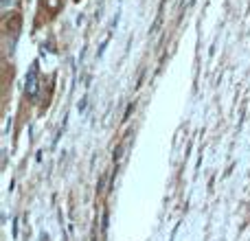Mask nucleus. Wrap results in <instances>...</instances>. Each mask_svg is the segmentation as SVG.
Returning <instances> with one entry per match:
<instances>
[{
	"mask_svg": "<svg viewBox=\"0 0 250 241\" xmlns=\"http://www.w3.org/2000/svg\"><path fill=\"white\" fill-rule=\"evenodd\" d=\"M24 95L29 97L31 101H35L40 97V66L38 61H33V66L29 68L24 79Z\"/></svg>",
	"mask_w": 250,
	"mask_h": 241,
	"instance_id": "nucleus-1",
	"label": "nucleus"
},
{
	"mask_svg": "<svg viewBox=\"0 0 250 241\" xmlns=\"http://www.w3.org/2000/svg\"><path fill=\"white\" fill-rule=\"evenodd\" d=\"M62 4H64V0H44V7H46L51 13H57V11H60Z\"/></svg>",
	"mask_w": 250,
	"mask_h": 241,
	"instance_id": "nucleus-2",
	"label": "nucleus"
},
{
	"mask_svg": "<svg viewBox=\"0 0 250 241\" xmlns=\"http://www.w3.org/2000/svg\"><path fill=\"white\" fill-rule=\"evenodd\" d=\"M20 22H22V20H20V16H13V20H11V22H7V29H9V31H16V29L20 31Z\"/></svg>",
	"mask_w": 250,
	"mask_h": 241,
	"instance_id": "nucleus-3",
	"label": "nucleus"
},
{
	"mask_svg": "<svg viewBox=\"0 0 250 241\" xmlns=\"http://www.w3.org/2000/svg\"><path fill=\"white\" fill-rule=\"evenodd\" d=\"M13 4H18V0H0V9H2V11H9Z\"/></svg>",
	"mask_w": 250,
	"mask_h": 241,
	"instance_id": "nucleus-4",
	"label": "nucleus"
},
{
	"mask_svg": "<svg viewBox=\"0 0 250 241\" xmlns=\"http://www.w3.org/2000/svg\"><path fill=\"white\" fill-rule=\"evenodd\" d=\"M132 110H134V105H127V110H125V117H123V119H127L129 114H132Z\"/></svg>",
	"mask_w": 250,
	"mask_h": 241,
	"instance_id": "nucleus-5",
	"label": "nucleus"
}]
</instances>
